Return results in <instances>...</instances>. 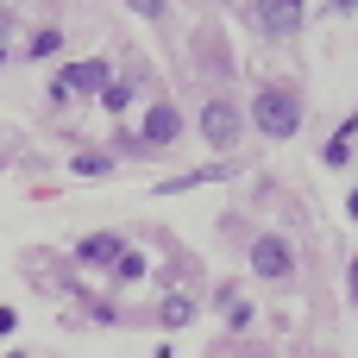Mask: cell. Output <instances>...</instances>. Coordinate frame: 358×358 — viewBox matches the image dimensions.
Instances as JSON below:
<instances>
[{"mask_svg": "<svg viewBox=\"0 0 358 358\" xmlns=\"http://www.w3.org/2000/svg\"><path fill=\"white\" fill-rule=\"evenodd\" d=\"M126 101H132V88H126V82H107V88H101V107H107V113H120Z\"/></svg>", "mask_w": 358, "mask_h": 358, "instance_id": "9c48e42d", "label": "cell"}, {"mask_svg": "<svg viewBox=\"0 0 358 358\" xmlns=\"http://www.w3.org/2000/svg\"><path fill=\"white\" fill-rule=\"evenodd\" d=\"M201 138H208L214 151H227V145L239 138V107H233V101H208V107H201Z\"/></svg>", "mask_w": 358, "mask_h": 358, "instance_id": "7a4b0ae2", "label": "cell"}, {"mask_svg": "<svg viewBox=\"0 0 358 358\" xmlns=\"http://www.w3.org/2000/svg\"><path fill=\"white\" fill-rule=\"evenodd\" d=\"M176 132H182V113H176L170 101H157V107L145 113V145H176Z\"/></svg>", "mask_w": 358, "mask_h": 358, "instance_id": "8992f818", "label": "cell"}, {"mask_svg": "<svg viewBox=\"0 0 358 358\" xmlns=\"http://www.w3.org/2000/svg\"><path fill=\"white\" fill-rule=\"evenodd\" d=\"M57 44H63V31H38V38H31V57H50Z\"/></svg>", "mask_w": 358, "mask_h": 358, "instance_id": "8fae6325", "label": "cell"}, {"mask_svg": "<svg viewBox=\"0 0 358 358\" xmlns=\"http://www.w3.org/2000/svg\"><path fill=\"white\" fill-rule=\"evenodd\" d=\"M189 315H195V302H189V296H170V302H164V327H182Z\"/></svg>", "mask_w": 358, "mask_h": 358, "instance_id": "ba28073f", "label": "cell"}, {"mask_svg": "<svg viewBox=\"0 0 358 358\" xmlns=\"http://www.w3.org/2000/svg\"><path fill=\"white\" fill-rule=\"evenodd\" d=\"M346 289H352V302H358V258H352V271H346Z\"/></svg>", "mask_w": 358, "mask_h": 358, "instance_id": "4fadbf2b", "label": "cell"}, {"mask_svg": "<svg viewBox=\"0 0 358 358\" xmlns=\"http://www.w3.org/2000/svg\"><path fill=\"white\" fill-rule=\"evenodd\" d=\"M252 120H258L264 138H296V126H302V94H296L289 82H271V88H258Z\"/></svg>", "mask_w": 358, "mask_h": 358, "instance_id": "6da1fadb", "label": "cell"}, {"mask_svg": "<svg viewBox=\"0 0 358 358\" xmlns=\"http://www.w3.org/2000/svg\"><path fill=\"white\" fill-rule=\"evenodd\" d=\"M252 271L271 277V283H283V277L296 271V258H289V245H283L277 233H264V239H252Z\"/></svg>", "mask_w": 358, "mask_h": 358, "instance_id": "3957f363", "label": "cell"}, {"mask_svg": "<svg viewBox=\"0 0 358 358\" xmlns=\"http://www.w3.org/2000/svg\"><path fill=\"white\" fill-rule=\"evenodd\" d=\"M346 214H352V220H358V189H352V201H346Z\"/></svg>", "mask_w": 358, "mask_h": 358, "instance_id": "5bb4252c", "label": "cell"}, {"mask_svg": "<svg viewBox=\"0 0 358 358\" xmlns=\"http://www.w3.org/2000/svg\"><path fill=\"white\" fill-rule=\"evenodd\" d=\"M88 88H107V63H69V69L50 82V94H57V101H69V94H88Z\"/></svg>", "mask_w": 358, "mask_h": 358, "instance_id": "5b68a950", "label": "cell"}, {"mask_svg": "<svg viewBox=\"0 0 358 358\" xmlns=\"http://www.w3.org/2000/svg\"><path fill=\"white\" fill-rule=\"evenodd\" d=\"M126 6H132L138 19H164V0H126Z\"/></svg>", "mask_w": 358, "mask_h": 358, "instance_id": "7c38bea8", "label": "cell"}, {"mask_svg": "<svg viewBox=\"0 0 358 358\" xmlns=\"http://www.w3.org/2000/svg\"><path fill=\"white\" fill-rule=\"evenodd\" d=\"M113 271H120V283H138V277H145V258H138V252H120Z\"/></svg>", "mask_w": 358, "mask_h": 358, "instance_id": "30bf717a", "label": "cell"}, {"mask_svg": "<svg viewBox=\"0 0 358 358\" xmlns=\"http://www.w3.org/2000/svg\"><path fill=\"white\" fill-rule=\"evenodd\" d=\"M302 0H258V25H264V38H296L302 31Z\"/></svg>", "mask_w": 358, "mask_h": 358, "instance_id": "277c9868", "label": "cell"}, {"mask_svg": "<svg viewBox=\"0 0 358 358\" xmlns=\"http://www.w3.org/2000/svg\"><path fill=\"white\" fill-rule=\"evenodd\" d=\"M120 252H126V245H120L113 233H94V239H82L76 258H82V264H120Z\"/></svg>", "mask_w": 358, "mask_h": 358, "instance_id": "52a82bcc", "label": "cell"}]
</instances>
